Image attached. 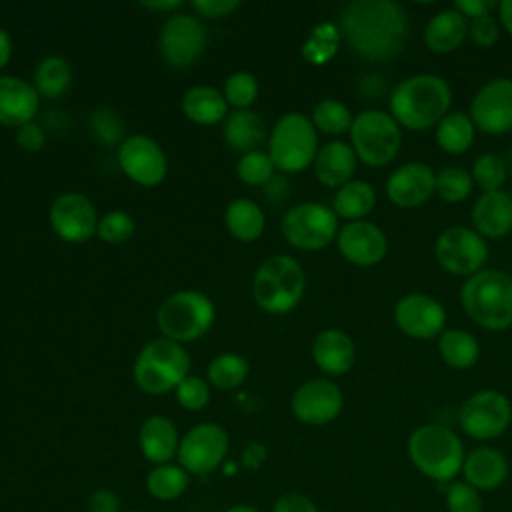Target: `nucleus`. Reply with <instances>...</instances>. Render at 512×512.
Here are the masks:
<instances>
[{"label": "nucleus", "mask_w": 512, "mask_h": 512, "mask_svg": "<svg viewBox=\"0 0 512 512\" xmlns=\"http://www.w3.org/2000/svg\"><path fill=\"white\" fill-rule=\"evenodd\" d=\"M410 462L436 482L454 480L462 472L464 446L462 440L442 424H422L408 438Z\"/></svg>", "instance_id": "nucleus-4"}, {"label": "nucleus", "mask_w": 512, "mask_h": 512, "mask_svg": "<svg viewBox=\"0 0 512 512\" xmlns=\"http://www.w3.org/2000/svg\"><path fill=\"white\" fill-rule=\"evenodd\" d=\"M460 302L466 314L486 330L512 324V276L502 270H480L462 284Z\"/></svg>", "instance_id": "nucleus-3"}, {"label": "nucleus", "mask_w": 512, "mask_h": 512, "mask_svg": "<svg viewBox=\"0 0 512 512\" xmlns=\"http://www.w3.org/2000/svg\"><path fill=\"white\" fill-rule=\"evenodd\" d=\"M44 140H46V134H44L42 126H38L34 122H28V124L16 128V142L24 150L36 152V150H40L44 146Z\"/></svg>", "instance_id": "nucleus-50"}, {"label": "nucleus", "mask_w": 512, "mask_h": 512, "mask_svg": "<svg viewBox=\"0 0 512 512\" xmlns=\"http://www.w3.org/2000/svg\"><path fill=\"white\" fill-rule=\"evenodd\" d=\"M92 134L106 146L118 144L124 136V124L112 108H98L90 116Z\"/></svg>", "instance_id": "nucleus-45"}, {"label": "nucleus", "mask_w": 512, "mask_h": 512, "mask_svg": "<svg viewBox=\"0 0 512 512\" xmlns=\"http://www.w3.org/2000/svg\"><path fill=\"white\" fill-rule=\"evenodd\" d=\"M258 96V82L250 72H234L226 78L224 98L236 110H246Z\"/></svg>", "instance_id": "nucleus-43"}, {"label": "nucleus", "mask_w": 512, "mask_h": 512, "mask_svg": "<svg viewBox=\"0 0 512 512\" xmlns=\"http://www.w3.org/2000/svg\"><path fill=\"white\" fill-rule=\"evenodd\" d=\"M312 358L322 372L330 376H340L352 368L356 358V348L352 338L346 332L328 328L314 338Z\"/></svg>", "instance_id": "nucleus-24"}, {"label": "nucleus", "mask_w": 512, "mask_h": 512, "mask_svg": "<svg viewBox=\"0 0 512 512\" xmlns=\"http://www.w3.org/2000/svg\"><path fill=\"white\" fill-rule=\"evenodd\" d=\"M464 482L474 486L478 492H490L498 488L508 476V460L506 456L490 446L474 448L466 454L462 464Z\"/></svg>", "instance_id": "nucleus-23"}, {"label": "nucleus", "mask_w": 512, "mask_h": 512, "mask_svg": "<svg viewBox=\"0 0 512 512\" xmlns=\"http://www.w3.org/2000/svg\"><path fill=\"white\" fill-rule=\"evenodd\" d=\"M10 56H12V40H10V34L0 26V68L8 64Z\"/></svg>", "instance_id": "nucleus-56"}, {"label": "nucleus", "mask_w": 512, "mask_h": 512, "mask_svg": "<svg viewBox=\"0 0 512 512\" xmlns=\"http://www.w3.org/2000/svg\"><path fill=\"white\" fill-rule=\"evenodd\" d=\"M268 154L282 172L308 168L318 154V136L312 120L300 112L284 114L272 128Z\"/></svg>", "instance_id": "nucleus-9"}, {"label": "nucleus", "mask_w": 512, "mask_h": 512, "mask_svg": "<svg viewBox=\"0 0 512 512\" xmlns=\"http://www.w3.org/2000/svg\"><path fill=\"white\" fill-rule=\"evenodd\" d=\"M224 512H262V510H258V508L250 506V504H234V506L226 508Z\"/></svg>", "instance_id": "nucleus-59"}, {"label": "nucleus", "mask_w": 512, "mask_h": 512, "mask_svg": "<svg viewBox=\"0 0 512 512\" xmlns=\"http://www.w3.org/2000/svg\"><path fill=\"white\" fill-rule=\"evenodd\" d=\"M214 316V304L206 294L180 290L162 302L156 322L164 338L180 344L204 336L210 330Z\"/></svg>", "instance_id": "nucleus-7"}, {"label": "nucleus", "mask_w": 512, "mask_h": 512, "mask_svg": "<svg viewBox=\"0 0 512 512\" xmlns=\"http://www.w3.org/2000/svg\"><path fill=\"white\" fill-rule=\"evenodd\" d=\"M338 30L360 58L386 62L402 52L408 18L404 8L392 0H354L342 8Z\"/></svg>", "instance_id": "nucleus-1"}, {"label": "nucleus", "mask_w": 512, "mask_h": 512, "mask_svg": "<svg viewBox=\"0 0 512 512\" xmlns=\"http://www.w3.org/2000/svg\"><path fill=\"white\" fill-rule=\"evenodd\" d=\"M374 204H376L374 188L364 180H350L336 190L332 200V210L336 216H342L354 222L370 214Z\"/></svg>", "instance_id": "nucleus-32"}, {"label": "nucleus", "mask_w": 512, "mask_h": 512, "mask_svg": "<svg viewBox=\"0 0 512 512\" xmlns=\"http://www.w3.org/2000/svg\"><path fill=\"white\" fill-rule=\"evenodd\" d=\"M188 488V472L180 464L154 466L146 476V490L152 498L168 502L180 498Z\"/></svg>", "instance_id": "nucleus-36"}, {"label": "nucleus", "mask_w": 512, "mask_h": 512, "mask_svg": "<svg viewBox=\"0 0 512 512\" xmlns=\"http://www.w3.org/2000/svg\"><path fill=\"white\" fill-rule=\"evenodd\" d=\"M444 500L448 512H482V492L464 480L452 482L444 492Z\"/></svg>", "instance_id": "nucleus-46"}, {"label": "nucleus", "mask_w": 512, "mask_h": 512, "mask_svg": "<svg viewBox=\"0 0 512 512\" xmlns=\"http://www.w3.org/2000/svg\"><path fill=\"white\" fill-rule=\"evenodd\" d=\"M88 512H120V498L106 488H98L88 498Z\"/></svg>", "instance_id": "nucleus-51"}, {"label": "nucleus", "mask_w": 512, "mask_h": 512, "mask_svg": "<svg viewBox=\"0 0 512 512\" xmlns=\"http://www.w3.org/2000/svg\"><path fill=\"white\" fill-rule=\"evenodd\" d=\"M336 244L340 254L356 266H374L388 252L386 234L372 222L354 220L338 230Z\"/></svg>", "instance_id": "nucleus-20"}, {"label": "nucleus", "mask_w": 512, "mask_h": 512, "mask_svg": "<svg viewBox=\"0 0 512 512\" xmlns=\"http://www.w3.org/2000/svg\"><path fill=\"white\" fill-rule=\"evenodd\" d=\"M350 142L356 158L380 168L390 164L402 146V134L392 114L382 110H362L350 126Z\"/></svg>", "instance_id": "nucleus-8"}, {"label": "nucleus", "mask_w": 512, "mask_h": 512, "mask_svg": "<svg viewBox=\"0 0 512 512\" xmlns=\"http://www.w3.org/2000/svg\"><path fill=\"white\" fill-rule=\"evenodd\" d=\"M50 226L66 242H86L98 226L94 204L80 192H64L50 206Z\"/></svg>", "instance_id": "nucleus-18"}, {"label": "nucleus", "mask_w": 512, "mask_h": 512, "mask_svg": "<svg viewBox=\"0 0 512 512\" xmlns=\"http://www.w3.org/2000/svg\"><path fill=\"white\" fill-rule=\"evenodd\" d=\"M118 162L122 172L140 186H156L168 172L164 150L144 134H134L122 140L118 148Z\"/></svg>", "instance_id": "nucleus-15"}, {"label": "nucleus", "mask_w": 512, "mask_h": 512, "mask_svg": "<svg viewBox=\"0 0 512 512\" xmlns=\"http://www.w3.org/2000/svg\"><path fill=\"white\" fill-rule=\"evenodd\" d=\"M228 454V434L220 424L202 422L190 428L178 446V464L188 474H210Z\"/></svg>", "instance_id": "nucleus-12"}, {"label": "nucleus", "mask_w": 512, "mask_h": 512, "mask_svg": "<svg viewBox=\"0 0 512 512\" xmlns=\"http://www.w3.org/2000/svg\"><path fill=\"white\" fill-rule=\"evenodd\" d=\"M192 4L198 12H202L204 16H212V18L214 16L222 18L240 6V2H236V0H194Z\"/></svg>", "instance_id": "nucleus-52"}, {"label": "nucleus", "mask_w": 512, "mask_h": 512, "mask_svg": "<svg viewBox=\"0 0 512 512\" xmlns=\"http://www.w3.org/2000/svg\"><path fill=\"white\" fill-rule=\"evenodd\" d=\"M474 122L462 112H450L436 124V142L448 154H462L474 142Z\"/></svg>", "instance_id": "nucleus-34"}, {"label": "nucleus", "mask_w": 512, "mask_h": 512, "mask_svg": "<svg viewBox=\"0 0 512 512\" xmlns=\"http://www.w3.org/2000/svg\"><path fill=\"white\" fill-rule=\"evenodd\" d=\"M40 94L34 84L16 76H0V124L20 128L34 120Z\"/></svg>", "instance_id": "nucleus-22"}, {"label": "nucleus", "mask_w": 512, "mask_h": 512, "mask_svg": "<svg viewBox=\"0 0 512 512\" xmlns=\"http://www.w3.org/2000/svg\"><path fill=\"white\" fill-rule=\"evenodd\" d=\"M498 12H500V20H502L506 32L512 36V0H502L498 4Z\"/></svg>", "instance_id": "nucleus-57"}, {"label": "nucleus", "mask_w": 512, "mask_h": 512, "mask_svg": "<svg viewBox=\"0 0 512 512\" xmlns=\"http://www.w3.org/2000/svg\"><path fill=\"white\" fill-rule=\"evenodd\" d=\"M272 512H318V508L308 496L290 492V494H282L274 502Z\"/></svg>", "instance_id": "nucleus-49"}, {"label": "nucleus", "mask_w": 512, "mask_h": 512, "mask_svg": "<svg viewBox=\"0 0 512 512\" xmlns=\"http://www.w3.org/2000/svg\"><path fill=\"white\" fill-rule=\"evenodd\" d=\"M224 140L230 148L240 150V152H252L258 150L266 136V126L264 120L252 112V110H234L224 118V128H222Z\"/></svg>", "instance_id": "nucleus-29"}, {"label": "nucleus", "mask_w": 512, "mask_h": 512, "mask_svg": "<svg viewBox=\"0 0 512 512\" xmlns=\"http://www.w3.org/2000/svg\"><path fill=\"white\" fill-rule=\"evenodd\" d=\"M182 2H178V0H164V2H144V6L146 8H152V10H174V8H178Z\"/></svg>", "instance_id": "nucleus-58"}, {"label": "nucleus", "mask_w": 512, "mask_h": 512, "mask_svg": "<svg viewBox=\"0 0 512 512\" xmlns=\"http://www.w3.org/2000/svg\"><path fill=\"white\" fill-rule=\"evenodd\" d=\"M454 8L474 20V18H480V16H490V12L496 8V2L494 0H456Z\"/></svg>", "instance_id": "nucleus-53"}, {"label": "nucleus", "mask_w": 512, "mask_h": 512, "mask_svg": "<svg viewBox=\"0 0 512 512\" xmlns=\"http://www.w3.org/2000/svg\"><path fill=\"white\" fill-rule=\"evenodd\" d=\"M352 120L354 118L350 110L340 100H334V98L320 100L312 112L314 128L324 134H342L350 130Z\"/></svg>", "instance_id": "nucleus-39"}, {"label": "nucleus", "mask_w": 512, "mask_h": 512, "mask_svg": "<svg viewBox=\"0 0 512 512\" xmlns=\"http://www.w3.org/2000/svg\"><path fill=\"white\" fill-rule=\"evenodd\" d=\"M394 322L406 336L430 340L444 332L446 310L428 294H408L396 302Z\"/></svg>", "instance_id": "nucleus-19"}, {"label": "nucleus", "mask_w": 512, "mask_h": 512, "mask_svg": "<svg viewBox=\"0 0 512 512\" xmlns=\"http://www.w3.org/2000/svg\"><path fill=\"white\" fill-rule=\"evenodd\" d=\"M470 118L486 134L512 130V80L494 78L486 82L470 102Z\"/></svg>", "instance_id": "nucleus-16"}, {"label": "nucleus", "mask_w": 512, "mask_h": 512, "mask_svg": "<svg viewBox=\"0 0 512 512\" xmlns=\"http://www.w3.org/2000/svg\"><path fill=\"white\" fill-rule=\"evenodd\" d=\"M96 234L108 244H122L134 234V220L124 210H112L98 220Z\"/></svg>", "instance_id": "nucleus-44"}, {"label": "nucleus", "mask_w": 512, "mask_h": 512, "mask_svg": "<svg viewBox=\"0 0 512 512\" xmlns=\"http://www.w3.org/2000/svg\"><path fill=\"white\" fill-rule=\"evenodd\" d=\"M188 370L190 358L186 350L170 338H158L138 352L134 380L148 394H166L178 388Z\"/></svg>", "instance_id": "nucleus-6"}, {"label": "nucleus", "mask_w": 512, "mask_h": 512, "mask_svg": "<svg viewBox=\"0 0 512 512\" xmlns=\"http://www.w3.org/2000/svg\"><path fill=\"white\" fill-rule=\"evenodd\" d=\"M184 114L196 124H216L228 116V102L212 86H192L182 98Z\"/></svg>", "instance_id": "nucleus-30"}, {"label": "nucleus", "mask_w": 512, "mask_h": 512, "mask_svg": "<svg viewBox=\"0 0 512 512\" xmlns=\"http://www.w3.org/2000/svg\"><path fill=\"white\" fill-rule=\"evenodd\" d=\"M266 458V448L258 442H252L244 450V464L250 468H258L260 462Z\"/></svg>", "instance_id": "nucleus-55"}, {"label": "nucleus", "mask_w": 512, "mask_h": 512, "mask_svg": "<svg viewBox=\"0 0 512 512\" xmlns=\"http://www.w3.org/2000/svg\"><path fill=\"white\" fill-rule=\"evenodd\" d=\"M72 82V68L62 56L44 58L34 70V88L44 98L62 96Z\"/></svg>", "instance_id": "nucleus-35"}, {"label": "nucleus", "mask_w": 512, "mask_h": 512, "mask_svg": "<svg viewBox=\"0 0 512 512\" xmlns=\"http://www.w3.org/2000/svg\"><path fill=\"white\" fill-rule=\"evenodd\" d=\"M138 442L144 458L156 466L168 464L178 454V446H180L178 430L174 422L166 416L146 418L140 428Z\"/></svg>", "instance_id": "nucleus-26"}, {"label": "nucleus", "mask_w": 512, "mask_h": 512, "mask_svg": "<svg viewBox=\"0 0 512 512\" xmlns=\"http://www.w3.org/2000/svg\"><path fill=\"white\" fill-rule=\"evenodd\" d=\"M274 162L268 152L264 150H252L242 154V158L236 164V172L244 184L250 186H264L274 176Z\"/></svg>", "instance_id": "nucleus-41"}, {"label": "nucleus", "mask_w": 512, "mask_h": 512, "mask_svg": "<svg viewBox=\"0 0 512 512\" xmlns=\"http://www.w3.org/2000/svg\"><path fill=\"white\" fill-rule=\"evenodd\" d=\"M438 352L442 360L456 370H466L476 364L480 356V346L478 340L460 328H450L440 334L438 340Z\"/></svg>", "instance_id": "nucleus-33"}, {"label": "nucleus", "mask_w": 512, "mask_h": 512, "mask_svg": "<svg viewBox=\"0 0 512 512\" xmlns=\"http://www.w3.org/2000/svg\"><path fill=\"white\" fill-rule=\"evenodd\" d=\"M340 42V30L332 22H322L312 28L308 40L302 46V56L310 64H326L338 50Z\"/></svg>", "instance_id": "nucleus-38"}, {"label": "nucleus", "mask_w": 512, "mask_h": 512, "mask_svg": "<svg viewBox=\"0 0 512 512\" xmlns=\"http://www.w3.org/2000/svg\"><path fill=\"white\" fill-rule=\"evenodd\" d=\"M460 428L476 440H492L506 432L512 422L510 400L496 390L472 394L458 412Z\"/></svg>", "instance_id": "nucleus-11"}, {"label": "nucleus", "mask_w": 512, "mask_h": 512, "mask_svg": "<svg viewBox=\"0 0 512 512\" xmlns=\"http://www.w3.org/2000/svg\"><path fill=\"white\" fill-rule=\"evenodd\" d=\"M292 414L310 426H322L338 418L344 406L340 388L326 378H312L292 394Z\"/></svg>", "instance_id": "nucleus-17"}, {"label": "nucleus", "mask_w": 512, "mask_h": 512, "mask_svg": "<svg viewBox=\"0 0 512 512\" xmlns=\"http://www.w3.org/2000/svg\"><path fill=\"white\" fill-rule=\"evenodd\" d=\"M510 196H512V194H510Z\"/></svg>", "instance_id": "nucleus-61"}, {"label": "nucleus", "mask_w": 512, "mask_h": 512, "mask_svg": "<svg viewBox=\"0 0 512 512\" xmlns=\"http://www.w3.org/2000/svg\"><path fill=\"white\" fill-rule=\"evenodd\" d=\"M250 372V364L244 356L224 352L208 364V380L220 390H232L240 386Z\"/></svg>", "instance_id": "nucleus-37"}, {"label": "nucleus", "mask_w": 512, "mask_h": 512, "mask_svg": "<svg viewBox=\"0 0 512 512\" xmlns=\"http://www.w3.org/2000/svg\"><path fill=\"white\" fill-rule=\"evenodd\" d=\"M434 256L446 272L454 276H472L480 272L486 262L488 246L476 230L452 226L438 236Z\"/></svg>", "instance_id": "nucleus-13"}, {"label": "nucleus", "mask_w": 512, "mask_h": 512, "mask_svg": "<svg viewBox=\"0 0 512 512\" xmlns=\"http://www.w3.org/2000/svg\"><path fill=\"white\" fill-rule=\"evenodd\" d=\"M472 176L460 166H448L436 174V194L444 202H462L472 192Z\"/></svg>", "instance_id": "nucleus-40"}, {"label": "nucleus", "mask_w": 512, "mask_h": 512, "mask_svg": "<svg viewBox=\"0 0 512 512\" xmlns=\"http://www.w3.org/2000/svg\"><path fill=\"white\" fill-rule=\"evenodd\" d=\"M86 512H88V510H86Z\"/></svg>", "instance_id": "nucleus-60"}, {"label": "nucleus", "mask_w": 512, "mask_h": 512, "mask_svg": "<svg viewBox=\"0 0 512 512\" xmlns=\"http://www.w3.org/2000/svg\"><path fill=\"white\" fill-rule=\"evenodd\" d=\"M472 222L480 236L504 238L512 232V196L508 192H484L472 208Z\"/></svg>", "instance_id": "nucleus-25"}, {"label": "nucleus", "mask_w": 512, "mask_h": 512, "mask_svg": "<svg viewBox=\"0 0 512 512\" xmlns=\"http://www.w3.org/2000/svg\"><path fill=\"white\" fill-rule=\"evenodd\" d=\"M452 92L448 82L436 74L404 78L390 94V112L398 126L428 130L438 124L450 108Z\"/></svg>", "instance_id": "nucleus-2"}, {"label": "nucleus", "mask_w": 512, "mask_h": 512, "mask_svg": "<svg viewBox=\"0 0 512 512\" xmlns=\"http://www.w3.org/2000/svg\"><path fill=\"white\" fill-rule=\"evenodd\" d=\"M436 192V174L422 162L398 166L386 180V194L400 208H416Z\"/></svg>", "instance_id": "nucleus-21"}, {"label": "nucleus", "mask_w": 512, "mask_h": 512, "mask_svg": "<svg viewBox=\"0 0 512 512\" xmlns=\"http://www.w3.org/2000/svg\"><path fill=\"white\" fill-rule=\"evenodd\" d=\"M224 222L228 232L242 242H252L264 232V212L254 200L248 198L232 200L226 206Z\"/></svg>", "instance_id": "nucleus-31"}, {"label": "nucleus", "mask_w": 512, "mask_h": 512, "mask_svg": "<svg viewBox=\"0 0 512 512\" xmlns=\"http://www.w3.org/2000/svg\"><path fill=\"white\" fill-rule=\"evenodd\" d=\"M468 34L478 46L490 48L498 40L500 28H498V22L492 16H480V18H474L468 24Z\"/></svg>", "instance_id": "nucleus-48"}, {"label": "nucleus", "mask_w": 512, "mask_h": 512, "mask_svg": "<svg viewBox=\"0 0 512 512\" xmlns=\"http://www.w3.org/2000/svg\"><path fill=\"white\" fill-rule=\"evenodd\" d=\"M264 188H266L264 196H266L272 204L284 202L286 196H288V182H286V178H282V176H272V178L264 184Z\"/></svg>", "instance_id": "nucleus-54"}, {"label": "nucleus", "mask_w": 512, "mask_h": 512, "mask_svg": "<svg viewBox=\"0 0 512 512\" xmlns=\"http://www.w3.org/2000/svg\"><path fill=\"white\" fill-rule=\"evenodd\" d=\"M284 238L300 250H320L338 236V216L320 202H302L282 218Z\"/></svg>", "instance_id": "nucleus-10"}, {"label": "nucleus", "mask_w": 512, "mask_h": 512, "mask_svg": "<svg viewBox=\"0 0 512 512\" xmlns=\"http://www.w3.org/2000/svg\"><path fill=\"white\" fill-rule=\"evenodd\" d=\"M176 400L186 410H202L210 400V388L202 378L188 374L176 388Z\"/></svg>", "instance_id": "nucleus-47"}, {"label": "nucleus", "mask_w": 512, "mask_h": 512, "mask_svg": "<svg viewBox=\"0 0 512 512\" xmlns=\"http://www.w3.org/2000/svg\"><path fill=\"white\" fill-rule=\"evenodd\" d=\"M304 270L286 254H276L264 260L252 282L256 304L270 314H286L294 310L304 296Z\"/></svg>", "instance_id": "nucleus-5"}, {"label": "nucleus", "mask_w": 512, "mask_h": 512, "mask_svg": "<svg viewBox=\"0 0 512 512\" xmlns=\"http://www.w3.org/2000/svg\"><path fill=\"white\" fill-rule=\"evenodd\" d=\"M468 36V20L456 8L440 10L424 28V42L436 54H448L460 48Z\"/></svg>", "instance_id": "nucleus-28"}, {"label": "nucleus", "mask_w": 512, "mask_h": 512, "mask_svg": "<svg viewBox=\"0 0 512 512\" xmlns=\"http://www.w3.org/2000/svg\"><path fill=\"white\" fill-rule=\"evenodd\" d=\"M206 32L190 14L170 16L160 30V54L174 68H186L204 52Z\"/></svg>", "instance_id": "nucleus-14"}, {"label": "nucleus", "mask_w": 512, "mask_h": 512, "mask_svg": "<svg viewBox=\"0 0 512 512\" xmlns=\"http://www.w3.org/2000/svg\"><path fill=\"white\" fill-rule=\"evenodd\" d=\"M472 180L484 192H498L506 180V164L500 156L486 152L476 158L472 166Z\"/></svg>", "instance_id": "nucleus-42"}, {"label": "nucleus", "mask_w": 512, "mask_h": 512, "mask_svg": "<svg viewBox=\"0 0 512 512\" xmlns=\"http://www.w3.org/2000/svg\"><path fill=\"white\" fill-rule=\"evenodd\" d=\"M356 170V154L350 144L334 140L324 144L314 158L316 178L330 188H340L352 180Z\"/></svg>", "instance_id": "nucleus-27"}]
</instances>
